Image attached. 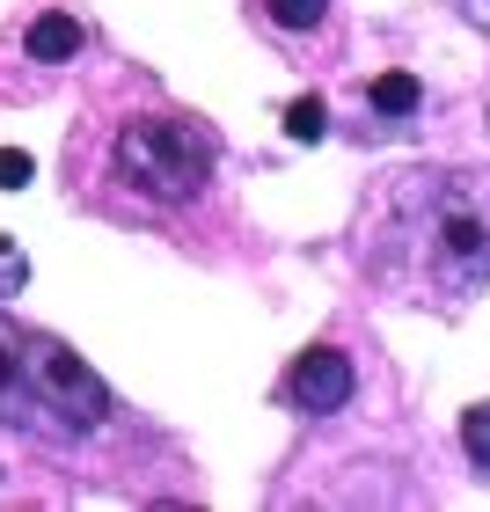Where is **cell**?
<instances>
[{
    "label": "cell",
    "instance_id": "cell-1",
    "mask_svg": "<svg viewBox=\"0 0 490 512\" xmlns=\"http://www.w3.org/2000/svg\"><path fill=\"white\" fill-rule=\"evenodd\" d=\"M366 271L425 308H469L490 293V191L476 169H417L366 227Z\"/></svg>",
    "mask_w": 490,
    "mask_h": 512
},
{
    "label": "cell",
    "instance_id": "cell-2",
    "mask_svg": "<svg viewBox=\"0 0 490 512\" xmlns=\"http://www.w3.org/2000/svg\"><path fill=\"white\" fill-rule=\"evenodd\" d=\"M213 132L191 125V118H176V110H147V118H125L118 132V176L132 183V191H147L161 205H183V198H198L205 183H213Z\"/></svg>",
    "mask_w": 490,
    "mask_h": 512
},
{
    "label": "cell",
    "instance_id": "cell-3",
    "mask_svg": "<svg viewBox=\"0 0 490 512\" xmlns=\"http://www.w3.org/2000/svg\"><path fill=\"white\" fill-rule=\"evenodd\" d=\"M37 359H44V337L0 315V417L44 432V417H37Z\"/></svg>",
    "mask_w": 490,
    "mask_h": 512
},
{
    "label": "cell",
    "instance_id": "cell-4",
    "mask_svg": "<svg viewBox=\"0 0 490 512\" xmlns=\"http://www.w3.org/2000/svg\"><path fill=\"white\" fill-rule=\"evenodd\" d=\"M286 403L300 417H330L352 403V359L337 352V344H315V352H300L293 359V374H286Z\"/></svg>",
    "mask_w": 490,
    "mask_h": 512
},
{
    "label": "cell",
    "instance_id": "cell-5",
    "mask_svg": "<svg viewBox=\"0 0 490 512\" xmlns=\"http://www.w3.org/2000/svg\"><path fill=\"white\" fill-rule=\"evenodd\" d=\"M81 44H88V30L74 15H37L30 30H22V52H30L37 66H66V59H81Z\"/></svg>",
    "mask_w": 490,
    "mask_h": 512
},
{
    "label": "cell",
    "instance_id": "cell-6",
    "mask_svg": "<svg viewBox=\"0 0 490 512\" xmlns=\"http://www.w3.org/2000/svg\"><path fill=\"white\" fill-rule=\"evenodd\" d=\"M366 103L381 110L388 125H410V118H417V103H425V88H417V74H373Z\"/></svg>",
    "mask_w": 490,
    "mask_h": 512
},
{
    "label": "cell",
    "instance_id": "cell-7",
    "mask_svg": "<svg viewBox=\"0 0 490 512\" xmlns=\"http://www.w3.org/2000/svg\"><path fill=\"white\" fill-rule=\"evenodd\" d=\"M286 132L300 139V147H315V139L330 132V103H322V96H300V103L286 110Z\"/></svg>",
    "mask_w": 490,
    "mask_h": 512
},
{
    "label": "cell",
    "instance_id": "cell-8",
    "mask_svg": "<svg viewBox=\"0 0 490 512\" xmlns=\"http://www.w3.org/2000/svg\"><path fill=\"white\" fill-rule=\"evenodd\" d=\"M461 447H469L476 476H490V403H476L469 417H461Z\"/></svg>",
    "mask_w": 490,
    "mask_h": 512
},
{
    "label": "cell",
    "instance_id": "cell-9",
    "mask_svg": "<svg viewBox=\"0 0 490 512\" xmlns=\"http://www.w3.org/2000/svg\"><path fill=\"white\" fill-rule=\"evenodd\" d=\"M271 22H286V30H315L322 15H330V0H264Z\"/></svg>",
    "mask_w": 490,
    "mask_h": 512
},
{
    "label": "cell",
    "instance_id": "cell-10",
    "mask_svg": "<svg viewBox=\"0 0 490 512\" xmlns=\"http://www.w3.org/2000/svg\"><path fill=\"white\" fill-rule=\"evenodd\" d=\"M30 183V154L22 147H0V191H22Z\"/></svg>",
    "mask_w": 490,
    "mask_h": 512
},
{
    "label": "cell",
    "instance_id": "cell-11",
    "mask_svg": "<svg viewBox=\"0 0 490 512\" xmlns=\"http://www.w3.org/2000/svg\"><path fill=\"white\" fill-rule=\"evenodd\" d=\"M454 8H461V15H469V22H476V30H490V0H454Z\"/></svg>",
    "mask_w": 490,
    "mask_h": 512
}]
</instances>
